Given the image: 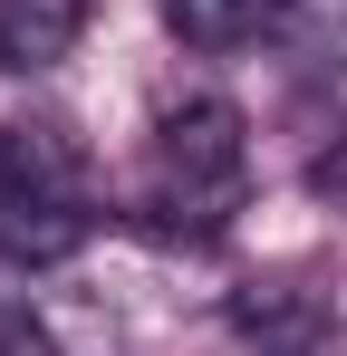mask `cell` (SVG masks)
Listing matches in <instances>:
<instances>
[{"label": "cell", "instance_id": "1", "mask_svg": "<svg viewBox=\"0 0 347 356\" xmlns=\"http://www.w3.org/2000/svg\"><path fill=\"white\" fill-rule=\"evenodd\" d=\"M251 174V145H241V106L231 97H183L155 125V154H145V212L174 232H213Z\"/></svg>", "mask_w": 347, "mask_h": 356}, {"label": "cell", "instance_id": "3", "mask_svg": "<svg viewBox=\"0 0 347 356\" xmlns=\"http://www.w3.org/2000/svg\"><path fill=\"white\" fill-rule=\"evenodd\" d=\"M87 39V0H0V77H39Z\"/></svg>", "mask_w": 347, "mask_h": 356}, {"label": "cell", "instance_id": "5", "mask_svg": "<svg viewBox=\"0 0 347 356\" xmlns=\"http://www.w3.org/2000/svg\"><path fill=\"white\" fill-rule=\"evenodd\" d=\"M280 19V0H164V29L183 39V49H203V58H222V49H241V39H261Z\"/></svg>", "mask_w": 347, "mask_h": 356}, {"label": "cell", "instance_id": "2", "mask_svg": "<svg viewBox=\"0 0 347 356\" xmlns=\"http://www.w3.org/2000/svg\"><path fill=\"white\" fill-rule=\"evenodd\" d=\"M87 241V174L58 125H10L0 135V260L49 270Z\"/></svg>", "mask_w": 347, "mask_h": 356}, {"label": "cell", "instance_id": "4", "mask_svg": "<svg viewBox=\"0 0 347 356\" xmlns=\"http://www.w3.org/2000/svg\"><path fill=\"white\" fill-rule=\"evenodd\" d=\"M231 327H241L261 356H328V318H318L309 298H289V289L241 298V308H231Z\"/></svg>", "mask_w": 347, "mask_h": 356}, {"label": "cell", "instance_id": "6", "mask_svg": "<svg viewBox=\"0 0 347 356\" xmlns=\"http://www.w3.org/2000/svg\"><path fill=\"white\" fill-rule=\"evenodd\" d=\"M0 356H58V347H49V327L29 308H0Z\"/></svg>", "mask_w": 347, "mask_h": 356}, {"label": "cell", "instance_id": "7", "mask_svg": "<svg viewBox=\"0 0 347 356\" xmlns=\"http://www.w3.org/2000/svg\"><path fill=\"white\" fill-rule=\"evenodd\" d=\"M309 193H318V202H338V212H347V135L328 145V154H318V164H309Z\"/></svg>", "mask_w": 347, "mask_h": 356}]
</instances>
